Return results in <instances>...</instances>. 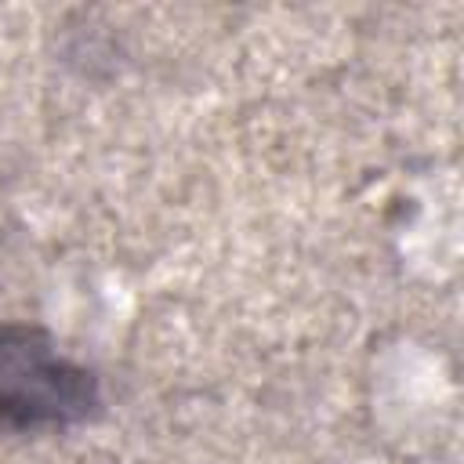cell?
Returning <instances> with one entry per match:
<instances>
[{
  "instance_id": "cell-1",
  "label": "cell",
  "mask_w": 464,
  "mask_h": 464,
  "mask_svg": "<svg viewBox=\"0 0 464 464\" xmlns=\"http://www.w3.org/2000/svg\"><path fill=\"white\" fill-rule=\"evenodd\" d=\"M94 402V381L54 344L25 326L0 330V424H65Z\"/></svg>"
}]
</instances>
